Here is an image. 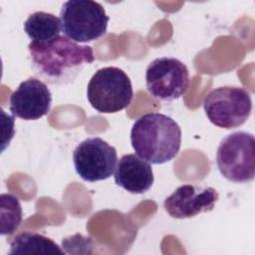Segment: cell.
Listing matches in <instances>:
<instances>
[{
	"instance_id": "obj_1",
	"label": "cell",
	"mask_w": 255,
	"mask_h": 255,
	"mask_svg": "<svg viewBox=\"0 0 255 255\" xmlns=\"http://www.w3.org/2000/svg\"><path fill=\"white\" fill-rule=\"evenodd\" d=\"M31 67L35 74L52 85H65L74 81L85 65L95 61L92 47L79 45L66 36L28 45Z\"/></svg>"
},
{
	"instance_id": "obj_2",
	"label": "cell",
	"mask_w": 255,
	"mask_h": 255,
	"mask_svg": "<svg viewBox=\"0 0 255 255\" xmlns=\"http://www.w3.org/2000/svg\"><path fill=\"white\" fill-rule=\"evenodd\" d=\"M130 143L142 159L152 164H162L177 155L181 144V129L166 115L144 114L131 127Z\"/></svg>"
},
{
	"instance_id": "obj_3",
	"label": "cell",
	"mask_w": 255,
	"mask_h": 255,
	"mask_svg": "<svg viewBox=\"0 0 255 255\" xmlns=\"http://www.w3.org/2000/svg\"><path fill=\"white\" fill-rule=\"evenodd\" d=\"M133 96L128 75L120 68L99 69L91 78L87 98L91 106L102 114H114L127 109Z\"/></svg>"
},
{
	"instance_id": "obj_4",
	"label": "cell",
	"mask_w": 255,
	"mask_h": 255,
	"mask_svg": "<svg viewBox=\"0 0 255 255\" xmlns=\"http://www.w3.org/2000/svg\"><path fill=\"white\" fill-rule=\"evenodd\" d=\"M62 31L74 42L95 41L107 32L109 16L103 5L93 0L66 1L60 11Z\"/></svg>"
},
{
	"instance_id": "obj_5",
	"label": "cell",
	"mask_w": 255,
	"mask_h": 255,
	"mask_svg": "<svg viewBox=\"0 0 255 255\" xmlns=\"http://www.w3.org/2000/svg\"><path fill=\"white\" fill-rule=\"evenodd\" d=\"M216 164L227 180L246 183L255 176V139L246 131L226 135L218 145Z\"/></svg>"
},
{
	"instance_id": "obj_6",
	"label": "cell",
	"mask_w": 255,
	"mask_h": 255,
	"mask_svg": "<svg viewBox=\"0 0 255 255\" xmlns=\"http://www.w3.org/2000/svg\"><path fill=\"white\" fill-rule=\"evenodd\" d=\"M204 112L214 126L221 128H235L250 117L252 101L243 88L224 86L210 91L203 101Z\"/></svg>"
},
{
	"instance_id": "obj_7",
	"label": "cell",
	"mask_w": 255,
	"mask_h": 255,
	"mask_svg": "<svg viewBox=\"0 0 255 255\" xmlns=\"http://www.w3.org/2000/svg\"><path fill=\"white\" fill-rule=\"evenodd\" d=\"M145 86L148 94L156 100L170 102L179 99L189 86L188 69L178 59L156 58L145 70Z\"/></svg>"
},
{
	"instance_id": "obj_8",
	"label": "cell",
	"mask_w": 255,
	"mask_h": 255,
	"mask_svg": "<svg viewBox=\"0 0 255 255\" xmlns=\"http://www.w3.org/2000/svg\"><path fill=\"white\" fill-rule=\"evenodd\" d=\"M117 160V149L98 136L81 141L73 152V162L78 175L90 182L111 177Z\"/></svg>"
},
{
	"instance_id": "obj_9",
	"label": "cell",
	"mask_w": 255,
	"mask_h": 255,
	"mask_svg": "<svg viewBox=\"0 0 255 255\" xmlns=\"http://www.w3.org/2000/svg\"><path fill=\"white\" fill-rule=\"evenodd\" d=\"M218 198V192L213 187L183 184L166 197L163 207L169 216L184 219L211 211Z\"/></svg>"
},
{
	"instance_id": "obj_10",
	"label": "cell",
	"mask_w": 255,
	"mask_h": 255,
	"mask_svg": "<svg viewBox=\"0 0 255 255\" xmlns=\"http://www.w3.org/2000/svg\"><path fill=\"white\" fill-rule=\"evenodd\" d=\"M9 104L10 112L14 117L35 121L50 112L52 95L44 82L36 78H29L12 93Z\"/></svg>"
},
{
	"instance_id": "obj_11",
	"label": "cell",
	"mask_w": 255,
	"mask_h": 255,
	"mask_svg": "<svg viewBox=\"0 0 255 255\" xmlns=\"http://www.w3.org/2000/svg\"><path fill=\"white\" fill-rule=\"evenodd\" d=\"M114 178L117 185L133 194L146 192L153 183L149 162L135 153L125 154L119 159Z\"/></svg>"
},
{
	"instance_id": "obj_12",
	"label": "cell",
	"mask_w": 255,
	"mask_h": 255,
	"mask_svg": "<svg viewBox=\"0 0 255 255\" xmlns=\"http://www.w3.org/2000/svg\"><path fill=\"white\" fill-rule=\"evenodd\" d=\"M62 30L61 19L52 13L35 12L24 22V31L32 42L45 43L60 36Z\"/></svg>"
},
{
	"instance_id": "obj_13",
	"label": "cell",
	"mask_w": 255,
	"mask_h": 255,
	"mask_svg": "<svg viewBox=\"0 0 255 255\" xmlns=\"http://www.w3.org/2000/svg\"><path fill=\"white\" fill-rule=\"evenodd\" d=\"M9 254L55 255L65 254V251L52 239L42 234L36 232H24L18 234L10 243Z\"/></svg>"
},
{
	"instance_id": "obj_14",
	"label": "cell",
	"mask_w": 255,
	"mask_h": 255,
	"mask_svg": "<svg viewBox=\"0 0 255 255\" xmlns=\"http://www.w3.org/2000/svg\"><path fill=\"white\" fill-rule=\"evenodd\" d=\"M22 221V207L17 197L12 194H1V235L15 232Z\"/></svg>"
}]
</instances>
